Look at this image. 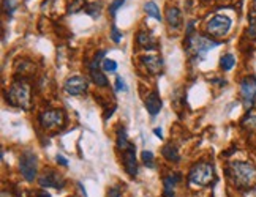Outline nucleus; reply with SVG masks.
I'll return each mask as SVG.
<instances>
[{
  "mask_svg": "<svg viewBox=\"0 0 256 197\" xmlns=\"http://www.w3.org/2000/svg\"><path fill=\"white\" fill-rule=\"evenodd\" d=\"M226 174L231 178L233 183L245 190L256 185V167L247 161H230L226 167Z\"/></svg>",
  "mask_w": 256,
  "mask_h": 197,
  "instance_id": "f257e3e1",
  "label": "nucleus"
},
{
  "mask_svg": "<svg viewBox=\"0 0 256 197\" xmlns=\"http://www.w3.org/2000/svg\"><path fill=\"white\" fill-rule=\"evenodd\" d=\"M220 44L218 41L212 40V38H207L204 35H198V33H191V35H187V40H185V48H187V52L188 55L193 60H198L201 62L206 54L217 48V46Z\"/></svg>",
  "mask_w": 256,
  "mask_h": 197,
  "instance_id": "f03ea898",
  "label": "nucleus"
},
{
  "mask_svg": "<svg viewBox=\"0 0 256 197\" xmlns=\"http://www.w3.org/2000/svg\"><path fill=\"white\" fill-rule=\"evenodd\" d=\"M6 102L22 110L30 109V86L25 81H16L6 93Z\"/></svg>",
  "mask_w": 256,
  "mask_h": 197,
  "instance_id": "7ed1b4c3",
  "label": "nucleus"
},
{
  "mask_svg": "<svg viewBox=\"0 0 256 197\" xmlns=\"http://www.w3.org/2000/svg\"><path fill=\"white\" fill-rule=\"evenodd\" d=\"M217 180L215 177V167L210 163L199 161L191 166L188 172V182L196 186H209Z\"/></svg>",
  "mask_w": 256,
  "mask_h": 197,
  "instance_id": "20e7f679",
  "label": "nucleus"
},
{
  "mask_svg": "<svg viewBox=\"0 0 256 197\" xmlns=\"http://www.w3.org/2000/svg\"><path fill=\"white\" fill-rule=\"evenodd\" d=\"M241 99L242 104L247 110H250L255 106L256 101V76L250 74V76H245L241 81Z\"/></svg>",
  "mask_w": 256,
  "mask_h": 197,
  "instance_id": "39448f33",
  "label": "nucleus"
},
{
  "mask_svg": "<svg viewBox=\"0 0 256 197\" xmlns=\"http://www.w3.org/2000/svg\"><path fill=\"white\" fill-rule=\"evenodd\" d=\"M19 171L29 183H32L36 178V156L32 150H24V152L21 153Z\"/></svg>",
  "mask_w": 256,
  "mask_h": 197,
  "instance_id": "423d86ee",
  "label": "nucleus"
},
{
  "mask_svg": "<svg viewBox=\"0 0 256 197\" xmlns=\"http://www.w3.org/2000/svg\"><path fill=\"white\" fill-rule=\"evenodd\" d=\"M231 25L233 22L230 17L225 14H217L207 22V32L210 33V36H217L218 38V36H225L230 32Z\"/></svg>",
  "mask_w": 256,
  "mask_h": 197,
  "instance_id": "0eeeda50",
  "label": "nucleus"
},
{
  "mask_svg": "<svg viewBox=\"0 0 256 197\" xmlns=\"http://www.w3.org/2000/svg\"><path fill=\"white\" fill-rule=\"evenodd\" d=\"M38 121L44 129H52V128L63 125V121H65V114H63V110H60V109H48V110L41 112L38 117Z\"/></svg>",
  "mask_w": 256,
  "mask_h": 197,
  "instance_id": "6e6552de",
  "label": "nucleus"
},
{
  "mask_svg": "<svg viewBox=\"0 0 256 197\" xmlns=\"http://www.w3.org/2000/svg\"><path fill=\"white\" fill-rule=\"evenodd\" d=\"M87 87H89V82L82 76H71L65 81V86H63L65 92L71 97H78V95H82V93H86Z\"/></svg>",
  "mask_w": 256,
  "mask_h": 197,
  "instance_id": "1a4fd4ad",
  "label": "nucleus"
},
{
  "mask_svg": "<svg viewBox=\"0 0 256 197\" xmlns=\"http://www.w3.org/2000/svg\"><path fill=\"white\" fill-rule=\"evenodd\" d=\"M38 183L43 188H56V190H62L65 186V178H63L60 174L54 172V171H48L44 172L40 178H38Z\"/></svg>",
  "mask_w": 256,
  "mask_h": 197,
  "instance_id": "9d476101",
  "label": "nucleus"
},
{
  "mask_svg": "<svg viewBox=\"0 0 256 197\" xmlns=\"http://www.w3.org/2000/svg\"><path fill=\"white\" fill-rule=\"evenodd\" d=\"M122 159H124V167L127 174L130 177L138 175V161H136V147L131 144L125 152H122Z\"/></svg>",
  "mask_w": 256,
  "mask_h": 197,
  "instance_id": "9b49d317",
  "label": "nucleus"
},
{
  "mask_svg": "<svg viewBox=\"0 0 256 197\" xmlns=\"http://www.w3.org/2000/svg\"><path fill=\"white\" fill-rule=\"evenodd\" d=\"M144 104H145V109H147V112H149L152 117L158 115L161 107H163V101H161V98L158 95V92L153 90L152 93H149V95L145 97Z\"/></svg>",
  "mask_w": 256,
  "mask_h": 197,
  "instance_id": "f8f14e48",
  "label": "nucleus"
},
{
  "mask_svg": "<svg viewBox=\"0 0 256 197\" xmlns=\"http://www.w3.org/2000/svg\"><path fill=\"white\" fill-rule=\"evenodd\" d=\"M141 60L150 74H161L163 73V59L160 57V55H145V57H142Z\"/></svg>",
  "mask_w": 256,
  "mask_h": 197,
  "instance_id": "ddd939ff",
  "label": "nucleus"
},
{
  "mask_svg": "<svg viewBox=\"0 0 256 197\" xmlns=\"http://www.w3.org/2000/svg\"><path fill=\"white\" fill-rule=\"evenodd\" d=\"M136 41L141 46L142 49L150 51V49H157L158 48V41L153 38V35L145 33V32H139L138 36H136Z\"/></svg>",
  "mask_w": 256,
  "mask_h": 197,
  "instance_id": "4468645a",
  "label": "nucleus"
},
{
  "mask_svg": "<svg viewBox=\"0 0 256 197\" xmlns=\"http://www.w3.org/2000/svg\"><path fill=\"white\" fill-rule=\"evenodd\" d=\"M166 22L169 24V27L172 30H177L182 25V14L180 10L176 6H171L166 10Z\"/></svg>",
  "mask_w": 256,
  "mask_h": 197,
  "instance_id": "2eb2a0df",
  "label": "nucleus"
},
{
  "mask_svg": "<svg viewBox=\"0 0 256 197\" xmlns=\"http://www.w3.org/2000/svg\"><path fill=\"white\" fill-rule=\"evenodd\" d=\"M180 175L179 174H174V175H169L163 180V185H164V190H163V194L164 197H176L174 194V190H176V185L180 182Z\"/></svg>",
  "mask_w": 256,
  "mask_h": 197,
  "instance_id": "dca6fc26",
  "label": "nucleus"
},
{
  "mask_svg": "<svg viewBox=\"0 0 256 197\" xmlns=\"http://www.w3.org/2000/svg\"><path fill=\"white\" fill-rule=\"evenodd\" d=\"M161 155L164 159H168L171 163H179L180 155H179V150L174 145H164L161 148Z\"/></svg>",
  "mask_w": 256,
  "mask_h": 197,
  "instance_id": "f3484780",
  "label": "nucleus"
},
{
  "mask_svg": "<svg viewBox=\"0 0 256 197\" xmlns=\"http://www.w3.org/2000/svg\"><path fill=\"white\" fill-rule=\"evenodd\" d=\"M90 79L98 87H108L109 82H108V78L105 76V73H102L100 70H90Z\"/></svg>",
  "mask_w": 256,
  "mask_h": 197,
  "instance_id": "a211bd4d",
  "label": "nucleus"
},
{
  "mask_svg": "<svg viewBox=\"0 0 256 197\" xmlns=\"http://www.w3.org/2000/svg\"><path fill=\"white\" fill-rule=\"evenodd\" d=\"M131 144L128 142V137H127V131L125 128H119L117 131V148L122 150V152H125V150L130 147Z\"/></svg>",
  "mask_w": 256,
  "mask_h": 197,
  "instance_id": "6ab92c4d",
  "label": "nucleus"
},
{
  "mask_svg": "<svg viewBox=\"0 0 256 197\" xmlns=\"http://www.w3.org/2000/svg\"><path fill=\"white\" fill-rule=\"evenodd\" d=\"M242 126L249 131H256V114L255 112H250L242 118Z\"/></svg>",
  "mask_w": 256,
  "mask_h": 197,
  "instance_id": "aec40b11",
  "label": "nucleus"
},
{
  "mask_svg": "<svg viewBox=\"0 0 256 197\" xmlns=\"http://www.w3.org/2000/svg\"><path fill=\"white\" fill-rule=\"evenodd\" d=\"M234 65H236V59H234L233 54H225V55H222V59H220V68L223 71L233 70Z\"/></svg>",
  "mask_w": 256,
  "mask_h": 197,
  "instance_id": "412c9836",
  "label": "nucleus"
},
{
  "mask_svg": "<svg viewBox=\"0 0 256 197\" xmlns=\"http://www.w3.org/2000/svg\"><path fill=\"white\" fill-rule=\"evenodd\" d=\"M144 11L147 13L149 16H152L153 19H157V21H161V14H160V10H158V6L155 2H147L144 5Z\"/></svg>",
  "mask_w": 256,
  "mask_h": 197,
  "instance_id": "4be33fe9",
  "label": "nucleus"
},
{
  "mask_svg": "<svg viewBox=\"0 0 256 197\" xmlns=\"http://www.w3.org/2000/svg\"><path fill=\"white\" fill-rule=\"evenodd\" d=\"M249 30H247V33H249L250 38H256V10H252L250 14H249Z\"/></svg>",
  "mask_w": 256,
  "mask_h": 197,
  "instance_id": "5701e85b",
  "label": "nucleus"
},
{
  "mask_svg": "<svg viewBox=\"0 0 256 197\" xmlns=\"http://www.w3.org/2000/svg\"><path fill=\"white\" fill-rule=\"evenodd\" d=\"M100 8H102V5L97 3V2H94V3L86 5L84 11H86L90 17H94V19H97V17L100 16Z\"/></svg>",
  "mask_w": 256,
  "mask_h": 197,
  "instance_id": "b1692460",
  "label": "nucleus"
},
{
  "mask_svg": "<svg viewBox=\"0 0 256 197\" xmlns=\"http://www.w3.org/2000/svg\"><path fill=\"white\" fill-rule=\"evenodd\" d=\"M141 159L145 167L149 169H153L155 167V163H153V153L150 152V150H144V152L141 153Z\"/></svg>",
  "mask_w": 256,
  "mask_h": 197,
  "instance_id": "393cba45",
  "label": "nucleus"
},
{
  "mask_svg": "<svg viewBox=\"0 0 256 197\" xmlns=\"http://www.w3.org/2000/svg\"><path fill=\"white\" fill-rule=\"evenodd\" d=\"M106 55V51H100V52H97V55H95V59L90 62V65H89V68L90 70H98L100 68V63H103L102 62V59Z\"/></svg>",
  "mask_w": 256,
  "mask_h": 197,
  "instance_id": "a878e982",
  "label": "nucleus"
},
{
  "mask_svg": "<svg viewBox=\"0 0 256 197\" xmlns=\"http://www.w3.org/2000/svg\"><path fill=\"white\" fill-rule=\"evenodd\" d=\"M102 68L106 73H116L117 71V63L114 60H111V59H105L103 63H102Z\"/></svg>",
  "mask_w": 256,
  "mask_h": 197,
  "instance_id": "bb28decb",
  "label": "nucleus"
},
{
  "mask_svg": "<svg viewBox=\"0 0 256 197\" xmlns=\"http://www.w3.org/2000/svg\"><path fill=\"white\" fill-rule=\"evenodd\" d=\"M84 8H86L84 0H75V2H73V3L70 5L68 13H70V14H71V13H78V11H81V10H84Z\"/></svg>",
  "mask_w": 256,
  "mask_h": 197,
  "instance_id": "cd10ccee",
  "label": "nucleus"
},
{
  "mask_svg": "<svg viewBox=\"0 0 256 197\" xmlns=\"http://www.w3.org/2000/svg\"><path fill=\"white\" fill-rule=\"evenodd\" d=\"M124 3H125V0H113L111 5H109V14H111V16L114 17L116 13H117V10H119V8H121Z\"/></svg>",
  "mask_w": 256,
  "mask_h": 197,
  "instance_id": "c85d7f7f",
  "label": "nucleus"
},
{
  "mask_svg": "<svg viewBox=\"0 0 256 197\" xmlns=\"http://www.w3.org/2000/svg\"><path fill=\"white\" fill-rule=\"evenodd\" d=\"M111 40L117 44V43H121L122 41V33L117 30V27L113 24V27H111Z\"/></svg>",
  "mask_w": 256,
  "mask_h": 197,
  "instance_id": "c756f323",
  "label": "nucleus"
},
{
  "mask_svg": "<svg viewBox=\"0 0 256 197\" xmlns=\"http://www.w3.org/2000/svg\"><path fill=\"white\" fill-rule=\"evenodd\" d=\"M127 90H128V87L125 86L124 78L117 76V78H116V92H127Z\"/></svg>",
  "mask_w": 256,
  "mask_h": 197,
  "instance_id": "7c9ffc66",
  "label": "nucleus"
},
{
  "mask_svg": "<svg viewBox=\"0 0 256 197\" xmlns=\"http://www.w3.org/2000/svg\"><path fill=\"white\" fill-rule=\"evenodd\" d=\"M108 197H121V188L119 186H111L108 191Z\"/></svg>",
  "mask_w": 256,
  "mask_h": 197,
  "instance_id": "2f4dec72",
  "label": "nucleus"
},
{
  "mask_svg": "<svg viewBox=\"0 0 256 197\" xmlns=\"http://www.w3.org/2000/svg\"><path fill=\"white\" fill-rule=\"evenodd\" d=\"M56 159H57V163H59L60 166H63V167H67V166H68V159H67V158H63L62 155H57Z\"/></svg>",
  "mask_w": 256,
  "mask_h": 197,
  "instance_id": "473e14b6",
  "label": "nucleus"
},
{
  "mask_svg": "<svg viewBox=\"0 0 256 197\" xmlns=\"http://www.w3.org/2000/svg\"><path fill=\"white\" fill-rule=\"evenodd\" d=\"M36 197H51V194L46 193L44 190H40V191H36Z\"/></svg>",
  "mask_w": 256,
  "mask_h": 197,
  "instance_id": "72a5a7b5",
  "label": "nucleus"
},
{
  "mask_svg": "<svg viewBox=\"0 0 256 197\" xmlns=\"http://www.w3.org/2000/svg\"><path fill=\"white\" fill-rule=\"evenodd\" d=\"M153 133L157 134L158 139H163V131H161V128H155V129H153Z\"/></svg>",
  "mask_w": 256,
  "mask_h": 197,
  "instance_id": "f704fd0d",
  "label": "nucleus"
},
{
  "mask_svg": "<svg viewBox=\"0 0 256 197\" xmlns=\"http://www.w3.org/2000/svg\"><path fill=\"white\" fill-rule=\"evenodd\" d=\"M255 6H256V0H255Z\"/></svg>",
  "mask_w": 256,
  "mask_h": 197,
  "instance_id": "c9c22d12",
  "label": "nucleus"
}]
</instances>
